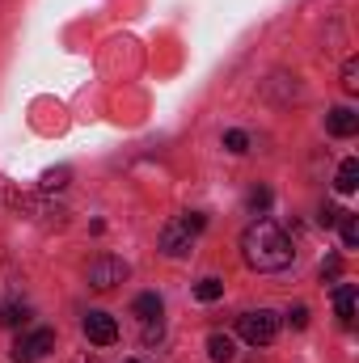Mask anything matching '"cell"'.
<instances>
[{
	"instance_id": "6da1fadb",
	"label": "cell",
	"mask_w": 359,
	"mask_h": 363,
	"mask_svg": "<svg viewBox=\"0 0 359 363\" xmlns=\"http://www.w3.org/2000/svg\"><path fill=\"white\" fill-rule=\"evenodd\" d=\"M241 258H245V267L270 274V271H287L296 250H292V237L275 220H254L241 233Z\"/></svg>"
},
{
	"instance_id": "7a4b0ae2",
	"label": "cell",
	"mask_w": 359,
	"mask_h": 363,
	"mask_svg": "<svg viewBox=\"0 0 359 363\" xmlns=\"http://www.w3.org/2000/svg\"><path fill=\"white\" fill-rule=\"evenodd\" d=\"M237 334H241L250 347H270L275 334H279V313H270V308H250V313H241V317H237Z\"/></svg>"
},
{
	"instance_id": "3957f363",
	"label": "cell",
	"mask_w": 359,
	"mask_h": 363,
	"mask_svg": "<svg viewBox=\"0 0 359 363\" xmlns=\"http://www.w3.org/2000/svg\"><path fill=\"white\" fill-rule=\"evenodd\" d=\"M131 274V267L123 262V258H114V254H101V258H93L89 262V287L93 291H110V287H118L123 279Z\"/></svg>"
},
{
	"instance_id": "277c9868",
	"label": "cell",
	"mask_w": 359,
	"mask_h": 363,
	"mask_svg": "<svg viewBox=\"0 0 359 363\" xmlns=\"http://www.w3.org/2000/svg\"><path fill=\"white\" fill-rule=\"evenodd\" d=\"M55 347V330H34V334H21L13 342V363H38L47 351Z\"/></svg>"
},
{
	"instance_id": "5b68a950",
	"label": "cell",
	"mask_w": 359,
	"mask_h": 363,
	"mask_svg": "<svg viewBox=\"0 0 359 363\" xmlns=\"http://www.w3.org/2000/svg\"><path fill=\"white\" fill-rule=\"evenodd\" d=\"M81 330H85V338H89V342H97V347H110V342H118V321H114L110 313H101V308L85 313Z\"/></svg>"
},
{
	"instance_id": "8992f818",
	"label": "cell",
	"mask_w": 359,
	"mask_h": 363,
	"mask_svg": "<svg viewBox=\"0 0 359 363\" xmlns=\"http://www.w3.org/2000/svg\"><path fill=\"white\" fill-rule=\"evenodd\" d=\"M190 237H194V233H190L182 220H170V224L161 228V254H165V258H182V254L190 250Z\"/></svg>"
},
{
	"instance_id": "52a82bcc",
	"label": "cell",
	"mask_w": 359,
	"mask_h": 363,
	"mask_svg": "<svg viewBox=\"0 0 359 363\" xmlns=\"http://www.w3.org/2000/svg\"><path fill=\"white\" fill-rule=\"evenodd\" d=\"M326 131H330V135H338V140L355 135V131H359V114L351 110V106H334V110L326 114Z\"/></svg>"
},
{
	"instance_id": "ba28073f",
	"label": "cell",
	"mask_w": 359,
	"mask_h": 363,
	"mask_svg": "<svg viewBox=\"0 0 359 363\" xmlns=\"http://www.w3.org/2000/svg\"><path fill=\"white\" fill-rule=\"evenodd\" d=\"M334 308H338L343 325L355 321V283H334Z\"/></svg>"
},
{
	"instance_id": "9c48e42d",
	"label": "cell",
	"mask_w": 359,
	"mask_h": 363,
	"mask_svg": "<svg viewBox=\"0 0 359 363\" xmlns=\"http://www.w3.org/2000/svg\"><path fill=\"white\" fill-rule=\"evenodd\" d=\"M207 355H211V363H233L237 359V347H233L228 334H211L207 338Z\"/></svg>"
},
{
	"instance_id": "30bf717a",
	"label": "cell",
	"mask_w": 359,
	"mask_h": 363,
	"mask_svg": "<svg viewBox=\"0 0 359 363\" xmlns=\"http://www.w3.org/2000/svg\"><path fill=\"white\" fill-rule=\"evenodd\" d=\"M131 313H136L140 321H157V317H161V296H157V291H144V296H136Z\"/></svg>"
},
{
	"instance_id": "8fae6325",
	"label": "cell",
	"mask_w": 359,
	"mask_h": 363,
	"mask_svg": "<svg viewBox=\"0 0 359 363\" xmlns=\"http://www.w3.org/2000/svg\"><path fill=\"white\" fill-rule=\"evenodd\" d=\"M334 186H338V194H351L359 186V161L355 157H347L343 165H338V178H334Z\"/></svg>"
},
{
	"instance_id": "7c38bea8",
	"label": "cell",
	"mask_w": 359,
	"mask_h": 363,
	"mask_svg": "<svg viewBox=\"0 0 359 363\" xmlns=\"http://www.w3.org/2000/svg\"><path fill=\"white\" fill-rule=\"evenodd\" d=\"M30 321V308L26 304H17V300H9V304H0V325H9V330H17V325H26Z\"/></svg>"
},
{
	"instance_id": "4fadbf2b",
	"label": "cell",
	"mask_w": 359,
	"mask_h": 363,
	"mask_svg": "<svg viewBox=\"0 0 359 363\" xmlns=\"http://www.w3.org/2000/svg\"><path fill=\"white\" fill-rule=\"evenodd\" d=\"M194 296H199L203 304H211V300L224 296V283H220V279H199V283H194Z\"/></svg>"
},
{
	"instance_id": "5bb4252c",
	"label": "cell",
	"mask_w": 359,
	"mask_h": 363,
	"mask_svg": "<svg viewBox=\"0 0 359 363\" xmlns=\"http://www.w3.org/2000/svg\"><path fill=\"white\" fill-rule=\"evenodd\" d=\"M338 228H343V250H355V245H359V220H355V216H347V211H343Z\"/></svg>"
},
{
	"instance_id": "9a60e30c",
	"label": "cell",
	"mask_w": 359,
	"mask_h": 363,
	"mask_svg": "<svg viewBox=\"0 0 359 363\" xmlns=\"http://www.w3.org/2000/svg\"><path fill=\"white\" fill-rule=\"evenodd\" d=\"M267 207H270V190L267 186H254V190H250V211H254V216H267Z\"/></svg>"
},
{
	"instance_id": "2e32d148",
	"label": "cell",
	"mask_w": 359,
	"mask_h": 363,
	"mask_svg": "<svg viewBox=\"0 0 359 363\" xmlns=\"http://www.w3.org/2000/svg\"><path fill=\"white\" fill-rule=\"evenodd\" d=\"M224 148L241 157V152H250V135L245 131H224Z\"/></svg>"
},
{
	"instance_id": "e0dca14e",
	"label": "cell",
	"mask_w": 359,
	"mask_h": 363,
	"mask_svg": "<svg viewBox=\"0 0 359 363\" xmlns=\"http://www.w3.org/2000/svg\"><path fill=\"white\" fill-rule=\"evenodd\" d=\"M343 89L359 93V60H347V64H343Z\"/></svg>"
},
{
	"instance_id": "ac0fdd59",
	"label": "cell",
	"mask_w": 359,
	"mask_h": 363,
	"mask_svg": "<svg viewBox=\"0 0 359 363\" xmlns=\"http://www.w3.org/2000/svg\"><path fill=\"white\" fill-rule=\"evenodd\" d=\"M338 274H343V258L330 254V258L321 262V283H338Z\"/></svg>"
},
{
	"instance_id": "d6986e66",
	"label": "cell",
	"mask_w": 359,
	"mask_h": 363,
	"mask_svg": "<svg viewBox=\"0 0 359 363\" xmlns=\"http://www.w3.org/2000/svg\"><path fill=\"white\" fill-rule=\"evenodd\" d=\"M338 220H343V211H338V207H330V203H326V207L317 211V224H321V228H334Z\"/></svg>"
},
{
	"instance_id": "ffe728a7",
	"label": "cell",
	"mask_w": 359,
	"mask_h": 363,
	"mask_svg": "<svg viewBox=\"0 0 359 363\" xmlns=\"http://www.w3.org/2000/svg\"><path fill=\"white\" fill-rule=\"evenodd\" d=\"M60 186H68V169H51L43 178V190H60Z\"/></svg>"
},
{
	"instance_id": "44dd1931",
	"label": "cell",
	"mask_w": 359,
	"mask_h": 363,
	"mask_svg": "<svg viewBox=\"0 0 359 363\" xmlns=\"http://www.w3.org/2000/svg\"><path fill=\"white\" fill-rule=\"evenodd\" d=\"M287 321H292V330H304V325H309V308H304V304H296V308L287 313Z\"/></svg>"
},
{
	"instance_id": "7402d4cb",
	"label": "cell",
	"mask_w": 359,
	"mask_h": 363,
	"mask_svg": "<svg viewBox=\"0 0 359 363\" xmlns=\"http://www.w3.org/2000/svg\"><path fill=\"white\" fill-rule=\"evenodd\" d=\"M72 363H97V359H93V355H77Z\"/></svg>"
},
{
	"instance_id": "603a6c76",
	"label": "cell",
	"mask_w": 359,
	"mask_h": 363,
	"mask_svg": "<svg viewBox=\"0 0 359 363\" xmlns=\"http://www.w3.org/2000/svg\"><path fill=\"white\" fill-rule=\"evenodd\" d=\"M123 363H140V359H123Z\"/></svg>"
}]
</instances>
